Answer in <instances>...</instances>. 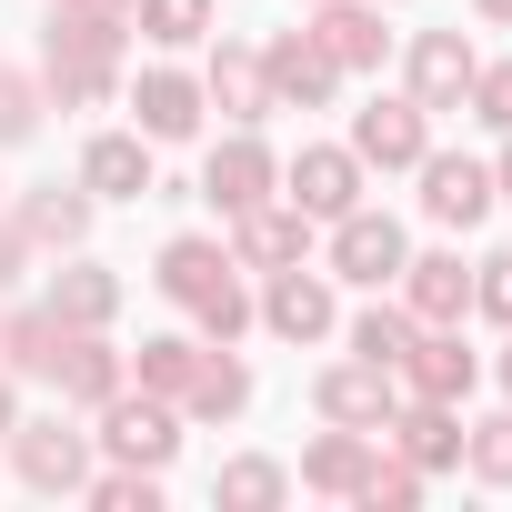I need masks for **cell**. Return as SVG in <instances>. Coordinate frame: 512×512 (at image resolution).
Listing matches in <instances>:
<instances>
[{"label": "cell", "mask_w": 512, "mask_h": 512, "mask_svg": "<svg viewBox=\"0 0 512 512\" xmlns=\"http://www.w3.org/2000/svg\"><path fill=\"white\" fill-rule=\"evenodd\" d=\"M21 231H31V241H61V251H71V241L91 231V201L51 181V191H31V211H21Z\"/></svg>", "instance_id": "d6986e66"}, {"label": "cell", "mask_w": 512, "mask_h": 512, "mask_svg": "<svg viewBox=\"0 0 512 512\" xmlns=\"http://www.w3.org/2000/svg\"><path fill=\"white\" fill-rule=\"evenodd\" d=\"M472 302H482L492 322H512V251H492V262H482V282H472Z\"/></svg>", "instance_id": "1f68e13d"}, {"label": "cell", "mask_w": 512, "mask_h": 512, "mask_svg": "<svg viewBox=\"0 0 512 512\" xmlns=\"http://www.w3.org/2000/svg\"><path fill=\"white\" fill-rule=\"evenodd\" d=\"M61 352H71V322L61 312H31L11 332V372H61Z\"/></svg>", "instance_id": "7402d4cb"}, {"label": "cell", "mask_w": 512, "mask_h": 512, "mask_svg": "<svg viewBox=\"0 0 512 512\" xmlns=\"http://www.w3.org/2000/svg\"><path fill=\"white\" fill-rule=\"evenodd\" d=\"M211 101H221L231 121L272 111V81H262V61H251V51H221V61H211Z\"/></svg>", "instance_id": "ac0fdd59"}, {"label": "cell", "mask_w": 512, "mask_h": 512, "mask_svg": "<svg viewBox=\"0 0 512 512\" xmlns=\"http://www.w3.org/2000/svg\"><path fill=\"white\" fill-rule=\"evenodd\" d=\"M422 181H432V191H422L432 221H482V211H492V171L462 161V151H452V161H422Z\"/></svg>", "instance_id": "52a82bcc"}, {"label": "cell", "mask_w": 512, "mask_h": 512, "mask_svg": "<svg viewBox=\"0 0 512 512\" xmlns=\"http://www.w3.org/2000/svg\"><path fill=\"white\" fill-rule=\"evenodd\" d=\"M141 372H151V392H181V382H191V342H151Z\"/></svg>", "instance_id": "d6a6232c"}, {"label": "cell", "mask_w": 512, "mask_h": 512, "mask_svg": "<svg viewBox=\"0 0 512 512\" xmlns=\"http://www.w3.org/2000/svg\"><path fill=\"white\" fill-rule=\"evenodd\" d=\"M262 312H272V332H282V342H312V332H332V292H322L312 272H282Z\"/></svg>", "instance_id": "7c38bea8"}, {"label": "cell", "mask_w": 512, "mask_h": 512, "mask_svg": "<svg viewBox=\"0 0 512 512\" xmlns=\"http://www.w3.org/2000/svg\"><path fill=\"white\" fill-rule=\"evenodd\" d=\"M402 302H412L422 322H452V312L472 302V272L452 262V251H432V262H402Z\"/></svg>", "instance_id": "9c48e42d"}, {"label": "cell", "mask_w": 512, "mask_h": 512, "mask_svg": "<svg viewBox=\"0 0 512 512\" xmlns=\"http://www.w3.org/2000/svg\"><path fill=\"white\" fill-rule=\"evenodd\" d=\"M352 151H362V161H382V171L422 161V101H372V111L352 121Z\"/></svg>", "instance_id": "277c9868"}, {"label": "cell", "mask_w": 512, "mask_h": 512, "mask_svg": "<svg viewBox=\"0 0 512 512\" xmlns=\"http://www.w3.org/2000/svg\"><path fill=\"white\" fill-rule=\"evenodd\" d=\"M101 502H111V512H151V472H141V482H101Z\"/></svg>", "instance_id": "e575fe53"}, {"label": "cell", "mask_w": 512, "mask_h": 512, "mask_svg": "<svg viewBox=\"0 0 512 512\" xmlns=\"http://www.w3.org/2000/svg\"><path fill=\"white\" fill-rule=\"evenodd\" d=\"M362 472H372V452H362V432H332L312 462H302V482H322V492H362Z\"/></svg>", "instance_id": "603a6c76"}, {"label": "cell", "mask_w": 512, "mask_h": 512, "mask_svg": "<svg viewBox=\"0 0 512 512\" xmlns=\"http://www.w3.org/2000/svg\"><path fill=\"white\" fill-rule=\"evenodd\" d=\"M322 51H332V71H362V61H382V11H362V0H332V11H322V31H312Z\"/></svg>", "instance_id": "ba28073f"}, {"label": "cell", "mask_w": 512, "mask_h": 512, "mask_svg": "<svg viewBox=\"0 0 512 512\" xmlns=\"http://www.w3.org/2000/svg\"><path fill=\"white\" fill-rule=\"evenodd\" d=\"M81 181H91L101 201H141V191H151V151H141V131H101V141L81 151Z\"/></svg>", "instance_id": "5b68a950"}, {"label": "cell", "mask_w": 512, "mask_h": 512, "mask_svg": "<svg viewBox=\"0 0 512 512\" xmlns=\"http://www.w3.org/2000/svg\"><path fill=\"white\" fill-rule=\"evenodd\" d=\"M272 492H282L272 462H231V472H221V502H272Z\"/></svg>", "instance_id": "4dcf8cb0"}, {"label": "cell", "mask_w": 512, "mask_h": 512, "mask_svg": "<svg viewBox=\"0 0 512 512\" xmlns=\"http://www.w3.org/2000/svg\"><path fill=\"white\" fill-rule=\"evenodd\" d=\"M241 402H251V372H241V362L191 372V412H241Z\"/></svg>", "instance_id": "4316f807"}, {"label": "cell", "mask_w": 512, "mask_h": 512, "mask_svg": "<svg viewBox=\"0 0 512 512\" xmlns=\"http://www.w3.org/2000/svg\"><path fill=\"white\" fill-rule=\"evenodd\" d=\"M352 181H362V151H302V161H292V211L342 221V211H352Z\"/></svg>", "instance_id": "8992f818"}, {"label": "cell", "mask_w": 512, "mask_h": 512, "mask_svg": "<svg viewBox=\"0 0 512 512\" xmlns=\"http://www.w3.org/2000/svg\"><path fill=\"white\" fill-rule=\"evenodd\" d=\"M472 472H482V482H512V412L472 432Z\"/></svg>", "instance_id": "f1b7e54d"}, {"label": "cell", "mask_w": 512, "mask_h": 512, "mask_svg": "<svg viewBox=\"0 0 512 512\" xmlns=\"http://www.w3.org/2000/svg\"><path fill=\"white\" fill-rule=\"evenodd\" d=\"M0 432H11V382H0Z\"/></svg>", "instance_id": "74e56055"}, {"label": "cell", "mask_w": 512, "mask_h": 512, "mask_svg": "<svg viewBox=\"0 0 512 512\" xmlns=\"http://www.w3.org/2000/svg\"><path fill=\"white\" fill-rule=\"evenodd\" d=\"M402 452H412V462H452V452H462V432H452V412H442V402H422V412L402 422Z\"/></svg>", "instance_id": "d4e9b609"}, {"label": "cell", "mask_w": 512, "mask_h": 512, "mask_svg": "<svg viewBox=\"0 0 512 512\" xmlns=\"http://www.w3.org/2000/svg\"><path fill=\"white\" fill-rule=\"evenodd\" d=\"M111 302H121V282H111V272H91V262L51 282V312H61V322H111Z\"/></svg>", "instance_id": "44dd1931"}, {"label": "cell", "mask_w": 512, "mask_h": 512, "mask_svg": "<svg viewBox=\"0 0 512 512\" xmlns=\"http://www.w3.org/2000/svg\"><path fill=\"white\" fill-rule=\"evenodd\" d=\"M502 382H512V352H502Z\"/></svg>", "instance_id": "60d3db41"}, {"label": "cell", "mask_w": 512, "mask_h": 512, "mask_svg": "<svg viewBox=\"0 0 512 512\" xmlns=\"http://www.w3.org/2000/svg\"><path fill=\"white\" fill-rule=\"evenodd\" d=\"M472 71H482V61H472L462 31H422V41H412V101H422V111L472 101Z\"/></svg>", "instance_id": "7a4b0ae2"}, {"label": "cell", "mask_w": 512, "mask_h": 512, "mask_svg": "<svg viewBox=\"0 0 512 512\" xmlns=\"http://www.w3.org/2000/svg\"><path fill=\"white\" fill-rule=\"evenodd\" d=\"M131 111H141V131H151V141H181V131L201 121V91H191L181 71H141V91H131Z\"/></svg>", "instance_id": "30bf717a"}, {"label": "cell", "mask_w": 512, "mask_h": 512, "mask_svg": "<svg viewBox=\"0 0 512 512\" xmlns=\"http://www.w3.org/2000/svg\"><path fill=\"white\" fill-rule=\"evenodd\" d=\"M151 282H161L171 302H211V292L231 282V262H221V251H211V241H171V251H161V272H151Z\"/></svg>", "instance_id": "5bb4252c"}, {"label": "cell", "mask_w": 512, "mask_h": 512, "mask_svg": "<svg viewBox=\"0 0 512 512\" xmlns=\"http://www.w3.org/2000/svg\"><path fill=\"white\" fill-rule=\"evenodd\" d=\"M31 121H41V91L21 71H0V141H31Z\"/></svg>", "instance_id": "83f0119b"}, {"label": "cell", "mask_w": 512, "mask_h": 512, "mask_svg": "<svg viewBox=\"0 0 512 512\" xmlns=\"http://www.w3.org/2000/svg\"><path fill=\"white\" fill-rule=\"evenodd\" d=\"M322 412H332V422H382V412H392V362L332 372V382H322Z\"/></svg>", "instance_id": "4fadbf2b"}, {"label": "cell", "mask_w": 512, "mask_h": 512, "mask_svg": "<svg viewBox=\"0 0 512 512\" xmlns=\"http://www.w3.org/2000/svg\"><path fill=\"white\" fill-rule=\"evenodd\" d=\"M332 262H342V282H402V221H382V211H342V231H332Z\"/></svg>", "instance_id": "6da1fadb"}, {"label": "cell", "mask_w": 512, "mask_h": 512, "mask_svg": "<svg viewBox=\"0 0 512 512\" xmlns=\"http://www.w3.org/2000/svg\"><path fill=\"white\" fill-rule=\"evenodd\" d=\"M241 262H302V211H262V201H251V221H241Z\"/></svg>", "instance_id": "ffe728a7"}, {"label": "cell", "mask_w": 512, "mask_h": 512, "mask_svg": "<svg viewBox=\"0 0 512 512\" xmlns=\"http://www.w3.org/2000/svg\"><path fill=\"white\" fill-rule=\"evenodd\" d=\"M191 312H201V332H211V342H231V332H241V322H251V312H241V292H231V282H221V292H211V302H191Z\"/></svg>", "instance_id": "836d02e7"}, {"label": "cell", "mask_w": 512, "mask_h": 512, "mask_svg": "<svg viewBox=\"0 0 512 512\" xmlns=\"http://www.w3.org/2000/svg\"><path fill=\"white\" fill-rule=\"evenodd\" d=\"M131 11H141L151 41H201L211 31V0H131Z\"/></svg>", "instance_id": "cb8c5ba5"}, {"label": "cell", "mask_w": 512, "mask_h": 512, "mask_svg": "<svg viewBox=\"0 0 512 512\" xmlns=\"http://www.w3.org/2000/svg\"><path fill=\"white\" fill-rule=\"evenodd\" d=\"M472 111H482L492 131H512V61H502V71H472Z\"/></svg>", "instance_id": "f546056e"}, {"label": "cell", "mask_w": 512, "mask_h": 512, "mask_svg": "<svg viewBox=\"0 0 512 512\" xmlns=\"http://www.w3.org/2000/svg\"><path fill=\"white\" fill-rule=\"evenodd\" d=\"M262 191H272V151L262 141H221L211 151V171H201V201L211 211H251Z\"/></svg>", "instance_id": "3957f363"}, {"label": "cell", "mask_w": 512, "mask_h": 512, "mask_svg": "<svg viewBox=\"0 0 512 512\" xmlns=\"http://www.w3.org/2000/svg\"><path fill=\"white\" fill-rule=\"evenodd\" d=\"M171 442H181V432H171L161 402H121V412H111V452H121V462H171Z\"/></svg>", "instance_id": "9a60e30c"}, {"label": "cell", "mask_w": 512, "mask_h": 512, "mask_svg": "<svg viewBox=\"0 0 512 512\" xmlns=\"http://www.w3.org/2000/svg\"><path fill=\"white\" fill-rule=\"evenodd\" d=\"M492 181H502V191H512V151H502V171H492Z\"/></svg>", "instance_id": "ab89813d"}, {"label": "cell", "mask_w": 512, "mask_h": 512, "mask_svg": "<svg viewBox=\"0 0 512 512\" xmlns=\"http://www.w3.org/2000/svg\"><path fill=\"white\" fill-rule=\"evenodd\" d=\"M352 342H362V362H402L412 352V312H362Z\"/></svg>", "instance_id": "484cf974"}, {"label": "cell", "mask_w": 512, "mask_h": 512, "mask_svg": "<svg viewBox=\"0 0 512 512\" xmlns=\"http://www.w3.org/2000/svg\"><path fill=\"white\" fill-rule=\"evenodd\" d=\"M482 11H492V21H512V0H482Z\"/></svg>", "instance_id": "f35d334b"}, {"label": "cell", "mask_w": 512, "mask_h": 512, "mask_svg": "<svg viewBox=\"0 0 512 512\" xmlns=\"http://www.w3.org/2000/svg\"><path fill=\"white\" fill-rule=\"evenodd\" d=\"M11 272H21V241H11V231H0V282H11Z\"/></svg>", "instance_id": "d590c367"}, {"label": "cell", "mask_w": 512, "mask_h": 512, "mask_svg": "<svg viewBox=\"0 0 512 512\" xmlns=\"http://www.w3.org/2000/svg\"><path fill=\"white\" fill-rule=\"evenodd\" d=\"M262 81H272L282 101H332V51H322V41H272Z\"/></svg>", "instance_id": "8fae6325"}, {"label": "cell", "mask_w": 512, "mask_h": 512, "mask_svg": "<svg viewBox=\"0 0 512 512\" xmlns=\"http://www.w3.org/2000/svg\"><path fill=\"white\" fill-rule=\"evenodd\" d=\"M402 362H412V382H422V402H452V392L472 382V352H462L452 332H432V342H412Z\"/></svg>", "instance_id": "e0dca14e"}, {"label": "cell", "mask_w": 512, "mask_h": 512, "mask_svg": "<svg viewBox=\"0 0 512 512\" xmlns=\"http://www.w3.org/2000/svg\"><path fill=\"white\" fill-rule=\"evenodd\" d=\"M71 11H111V21H121V11H131V0H71Z\"/></svg>", "instance_id": "8d00e7d4"}, {"label": "cell", "mask_w": 512, "mask_h": 512, "mask_svg": "<svg viewBox=\"0 0 512 512\" xmlns=\"http://www.w3.org/2000/svg\"><path fill=\"white\" fill-rule=\"evenodd\" d=\"M21 472H31L41 492H71V482H81V442H71L61 422H31V432H21Z\"/></svg>", "instance_id": "2e32d148"}]
</instances>
